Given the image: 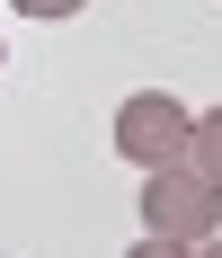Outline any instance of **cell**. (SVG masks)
<instances>
[{
    "mask_svg": "<svg viewBox=\"0 0 222 258\" xmlns=\"http://www.w3.org/2000/svg\"><path fill=\"white\" fill-rule=\"evenodd\" d=\"M187 258H222V232H213V240H196V249H187Z\"/></svg>",
    "mask_w": 222,
    "mask_h": 258,
    "instance_id": "6",
    "label": "cell"
},
{
    "mask_svg": "<svg viewBox=\"0 0 222 258\" xmlns=\"http://www.w3.org/2000/svg\"><path fill=\"white\" fill-rule=\"evenodd\" d=\"M142 223H151V240H213V223H222V196L178 160V169H142Z\"/></svg>",
    "mask_w": 222,
    "mask_h": 258,
    "instance_id": "1",
    "label": "cell"
},
{
    "mask_svg": "<svg viewBox=\"0 0 222 258\" xmlns=\"http://www.w3.org/2000/svg\"><path fill=\"white\" fill-rule=\"evenodd\" d=\"M187 169L222 196V107H213V116H196V134H187Z\"/></svg>",
    "mask_w": 222,
    "mask_h": 258,
    "instance_id": "3",
    "label": "cell"
},
{
    "mask_svg": "<svg viewBox=\"0 0 222 258\" xmlns=\"http://www.w3.org/2000/svg\"><path fill=\"white\" fill-rule=\"evenodd\" d=\"M187 134H196V116H187L169 89H142V98L116 107V152L133 160V169H178V160H187Z\"/></svg>",
    "mask_w": 222,
    "mask_h": 258,
    "instance_id": "2",
    "label": "cell"
},
{
    "mask_svg": "<svg viewBox=\"0 0 222 258\" xmlns=\"http://www.w3.org/2000/svg\"><path fill=\"white\" fill-rule=\"evenodd\" d=\"M124 258H187V240H133Z\"/></svg>",
    "mask_w": 222,
    "mask_h": 258,
    "instance_id": "5",
    "label": "cell"
},
{
    "mask_svg": "<svg viewBox=\"0 0 222 258\" xmlns=\"http://www.w3.org/2000/svg\"><path fill=\"white\" fill-rule=\"evenodd\" d=\"M0 62H9V45H0Z\"/></svg>",
    "mask_w": 222,
    "mask_h": 258,
    "instance_id": "7",
    "label": "cell"
},
{
    "mask_svg": "<svg viewBox=\"0 0 222 258\" xmlns=\"http://www.w3.org/2000/svg\"><path fill=\"white\" fill-rule=\"evenodd\" d=\"M27 18H80V9H89V0H18Z\"/></svg>",
    "mask_w": 222,
    "mask_h": 258,
    "instance_id": "4",
    "label": "cell"
}]
</instances>
